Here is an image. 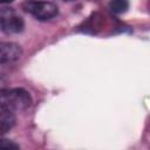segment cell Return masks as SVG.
Segmentation results:
<instances>
[{"mask_svg":"<svg viewBox=\"0 0 150 150\" xmlns=\"http://www.w3.org/2000/svg\"><path fill=\"white\" fill-rule=\"evenodd\" d=\"M32 104L30 94L22 88H7L0 90V109L9 112H20Z\"/></svg>","mask_w":150,"mask_h":150,"instance_id":"6da1fadb","label":"cell"},{"mask_svg":"<svg viewBox=\"0 0 150 150\" xmlns=\"http://www.w3.org/2000/svg\"><path fill=\"white\" fill-rule=\"evenodd\" d=\"M25 28L23 19L11 7H0V30L7 34L22 32Z\"/></svg>","mask_w":150,"mask_h":150,"instance_id":"7a4b0ae2","label":"cell"},{"mask_svg":"<svg viewBox=\"0 0 150 150\" xmlns=\"http://www.w3.org/2000/svg\"><path fill=\"white\" fill-rule=\"evenodd\" d=\"M23 8L39 20H49L59 13L57 6L49 1H27Z\"/></svg>","mask_w":150,"mask_h":150,"instance_id":"3957f363","label":"cell"},{"mask_svg":"<svg viewBox=\"0 0 150 150\" xmlns=\"http://www.w3.org/2000/svg\"><path fill=\"white\" fill-rule=\"evenodd\" d=\"M22 55V49L13 42H0V64L9 63L19 60Z\"/></svg>","mask_w":150,"mask_h":150,"instance_id":"277c9868","label":"cell"},{"mask_svg":"<svg viewBox=\"0 0 150 150\" xmlns=\"http://www.w3.org/2000/svg\"><path fill=\"white\" fill-rule=\"evenodd\" d=\"M15 116L13 112L2 110L0 112V136L8 132L15 125Z\"/></svg>","mask_w":150,"mask_h":150,"instance_id":"5b68a950","label":"cell"},{"mask_svg":"<svg viewBox=\"0 0 150 150\" xmlns=\"http://www.w3.org/2000/svg\"><path fill=\"white\" fill-rule=\"evenodd\" d=\"M101 21H102V18L100 14L95 13L93 14L90 18H88V20L86 22H83V27H82V30L86 32V33H96L100 27H101Z\"/></svg>","mask_w":150,"mask_h":150,"instance_id":"8992f818","label":"cell"},{"mask_svg":"<svg viewBox=\"0 0 150 150\" xmlns=\"http://www.w3.org/2000/svg\"><path fill=\"white\" fill-rule=\"evenodd\" d=\"M109 8L115 14H123L129 8L128 0H111L109 4Z\"/></svg>","mask_w":150,"mask_h":150,"instance_id":"52a82bcc","label":"cell"},{"mask_svg":"<svg viewBox=\"0 0 150 150\" xmlns=\"http://www.w3.org/2000/svg\"><path fill=\"white\" fill-rule=\"evenodd\" d=\"M20 149V145L11 139L2 138L0 139V150H18Z\"/></svg>","mask_w":150,"mask_h":150,"instance_id":"ba28073f","label":"cell"},{"mask_svg":"<svg viewBox=\"0 0 150 150\" xmlns=\"http://www.w3.org/2000/svg\"><path fill=\"white\" fill-rule=\"evenodd\" d=\"M14 0H0V4H11L13 2Z\"/></svg>","mask_w":150,"mask_h":150,"instance_id":"9c48e42d","label":"cell"},{"mask_svg":"<svg viewBox=\"0 0 150 150\" xmlns=\"http://www.w3.org/2000/svg\"><path fill=\"white\" fill-rule=\"evenodd\" d=\"M63 1H74V0H63Z\"/></svg>","mask_w":150,"mask_h":150,"instance_id":"30bf717a","label":"cell"}]
</instances>
